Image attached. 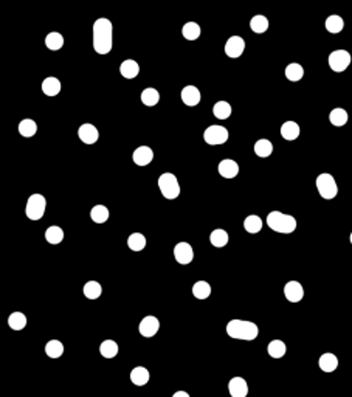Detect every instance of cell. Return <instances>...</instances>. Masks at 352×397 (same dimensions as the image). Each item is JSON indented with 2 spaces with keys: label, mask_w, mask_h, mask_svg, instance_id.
Returning a JSON list of instances; mask_svg holds the SVG:
<instances>
[{
  "label": "cell",
  "mask_w": 352,
  "mask_h": 397,
  "mask_svg": "<svg viewBox=\"0 0 352 397\" xmlns=\"http://www.w3.org/2000/svg\"><path fill=\"white\" fill-rule=\"evenodd\" d=\"M159 329H160V321H159V318L152 317V315L145 317L142 321H140V326H138L140 334H142L143 337H146V338L154 337L159 332Z\"/></svg>",
  "instance_id": "obj_10"
},
{
  "label": "cell",
  "mask_w": 352,
  "mask_h": 397,
  "mask_svg": "<svg viewBox=\"0 0 352 397\" xmlns=\"http://www.w3.org/2000/svg\"><path fill=\"white\" fill-rule=\"evenodd\" d=\"M45 208H47V200L42 194H31L28 197L26 208H25V214L28 219L31 220H39L42 216L45 214Z\"/></svg>",
  "instance_id": "obj_5"
},
{
  "label": "cell",
  "mask_w": 352,
  "mask_h": 397,
  "mask_svg": "<svg viewBox=\"0 0 352 397\" xmlns=\"http://www.w3.org/2000/svg\"><path fill=\"white\" fill-rule=\"evenodd\" d=\"M228 391L231 397H247L248 394V385L245 379L242 377H233L228 382Z\"/></svg>",
  "instance_id": "obj_14"
},
{
  "label": "cell",
  "mask_w": 352,
  "mask_h": 397,
  "mask_svg": "<svg viewBox=\"0 0 352 397\" xmlns=\"http://www.w3.org/2000/svg\"><path fill=\"white\" fill-rule=\"evenodd\" d=\"M103 293V287L98 281H89L86 282V286H84V295L89 300H98V298L101 296Z\"/></svg>",
  "instance_id": "obj_27"
},
{
  "label": "cell",
  "mask_w": 352,
  "mask_h": 397,
  "mask_svg": "<svg viewBox=\"0 0 352 397\" xmlns=\"http://www.w3.org/2000/svg\"><path fill=\"white\" fill-rule=\"evenodd\" d=\"M90 217L95 223H104L109 219V209L104 205H95L90 209Z\"/></svg>",
  "instance_id": "obj_38"
},
{
  "label": "cell",
  "mask_w": 352,
  "mask_h": 397,
  "mask_svg": "<svg viewBox=\"0 0 352 397\" xmlns=\"http://www.w3.org/2000/svg\"><path fill=\"white\" fill-rule=\"evenodd\" d=\"M244 228L247 233L250 234H256L262 230V219L256 214H251L248 217H245L244 220Z\"/></svg>",
  "instance_id": "obj_24"
},
{
  "label": "cell",
  "mask_w": 352,
  "mask_h": 397,
  "mask_svg": "<svg viewBox=\"0 0 352 397\" xmlns=\"http://www.w3.org/2000/svg\"><path fill=\"white\" fill-rule=\"evenodd\" d=\"M227 334L231 338H236V340H245V342H251V340L258 338L259 328L251 321L231 320L227 324Z\"/></svg>",
  "instance_id": "obj_2"
},
{
  "label": "cell",
  "mask_w": 352,
  "mask_h": 397,
  "mask_svg": "<svg viewBox=\"0 0 352 397\" xmlns=\"http://www.w3.org/2000/svg\"><path fill=\"white\" fill-rule=\"evenodd\" d=\"M300 126L295 121H286L283 126H281V135H283L284 140L287 141H293L300 137Z\"/></svg>",
  "instance_id": "obj_20"
},
{
  "label": "cell",
  "mask_w": 352,
  "mask_h": 397,
  "mask_svg": "<svg viewBox=\"0 0 352 397\" xmlns=\"http://www.w3.org/2000/svg\"><path fill=\"white\" fill-rule=\"evenodd\" d=\"M45 45H47V48L51 50V51H58V50H61L62 45H64V37H62V34H61V33H56V31L50 33V34L45 37Z\"/></svg>",
  "instance_id": "obj_37"
},
{
  "label": "cell",
  "mask_w": 352,
  "mask_h": 397,
  "mask_svg": "<svg viewBox=\"0 0 352 397\" xmlns=\"http://www.w3.org/2000/svg\"><path fill=\"white\" fill-rule=\"evenodd\" d=\"M284 295L290 303H300L304 298V289L298 281H289L284 286Z\"/></svg>",
  "instance_id": "obj_13"
},
{
  "label": "cell",
  "mask_w": 352,
  "mask_h": 397,
  "mask_svg": "<svg viewBox=\"0 0 352 397\" xmlns=\"http://www.w3.org/2000/svg\"><path fill=\"white\" fill-rule=\"evenodd\" d=\"M267 351H269V356L272 359H281V357H284L287 348H286L284 342H281V340H273V342H270L269 346H267Z\"/></svg>",
  "instance_id": "obj_28"
},
{
  "label": "cell",
  "mask_w": 352,
  "mask_h": 397,
  "mask_svg": "<svg viewBox=\"0 0 352 397\" xmlns=\"http://www.w3.org/2000/svg\"><path fill=\"white\" fill-rule=\"evenodd\" d=\"M78 137L79 140L82 141V143H86V145H93L98 141V138H100V132H98V129L90 124V123H86V124H81V127L78 129Z\"/></svg>",
  "instance_id": "obj_12"
},
{
  "label": "cell",
  "mask_w": 352,
  "mask_h": 397,
  "mask_svg": "<svg viewBox=\"0 0 352 397\" xmlns=\"http://www.w3.org/2000/svg\"><path fill=\"white\" fill-rule=\"evenodd\" d=\"M140 98H142V103L145 106L152 107V106L159 104V101H160V93H159V90H156L154 87H148V89H145L142 92V96H140Z\"/></svg>",
  "instance_id": "obj_25"
},
{
  "label": "cell",
  "mask_w": 352,
  "mask_h": 397,
  "mask_svg": "<svg viewBox=\"0 0 352 397\" xmlns=\"http://www.w3.org/2000/svg\"><path fill=\"white\" fill-rule=\"evenodd\" d=\"M192 295L197 298V300H206V298L211 295V286L206 281H197L192 286Z\"/></svg>",
  "instance_id": "obj_34"
},
{
  "label": "cell",
  "mask_w": 352,
  "mask_h": 397,
  "mask_svg": "<svg viewBox=\"0 0 352 397\" xmlns=\"http://www.w3.org/2000/svg\"><path fill=\"white\" fill-rule=\"evenodd\" d=\"M250 28L255 33L262 34V33H265L267 30H269V19H267L265 16H262V14H258V16H255L250 20Z\"/></svg>",
  "instance_id": "obj_29"
},
{
  "label": "cell",
  "mask_w": 352,
  "mask_h": 397,
  "mask_svg": "<svg viewBox=\"0 0 352 397\" xmlns=\"http://www.w3.org/2000/svg\"><path fill=\"white\" fill-rule=\"evenodd\" d=\"M253 149H255V154L258 155V157L265 159V157H269V155H272L273 145H272L270 140L261 138V140H258L256 143H255V148H253Z\"/></svg>",
  "instance_id": "obj_23"
},
{
  "label": "cell",
  "mask_w": 352,
  "mask_h": 397,
  "mask_svg": "<svg viewBox=\"0 0 352 397\" xmlns=\"http://www.w3.org/2000/svg\"><path fill=\"white\" fill-rule=\"evenodd\" d=\"M173 397H189V394L186 391H177V393H174Z\"/></svg>",
  "instance_id": "obj_44"
},
{
  "label": "cell",
  "mask_w": 352,
  "mask_h": 397,
  "mask_svg": "<svg viewBox=\"0 0 352 397\" xmlns=\"http://www.w3.org/2000/svg\"><path fill=\"white\" fill-rule=\"evenodd\" d=\"M128 247L132 251H142L146 247V237L142 233H132L128 239Z\"/></svg>",
  "instance_id": "obj_41"
},
{
  "label": "cell",
  "mask_w": 352,
  "mask_h": 397,
  "mask_svg": "<svg viewBox=\"0 0 352 397\" xmlns=\"http://www.w3.org/2000/svg\"><path fill=\"white\" fill-rule=\"evenodd\" d=\"M213 113H214V117L219 118V120H227L230 118L231 115V106L230 103L227 101H217L213 107Z\"/></svg>",
  "instance_id": "obj_42"
},
{
  "label": "cell",
  "mask_w": 352,
  "mask_h": 397,
  "mask_svg": "<svg viewBox=\"0 0 352 397\" xmlns=\"http://www.w3.org/2000/svg\"><path fill=\"white\" fill-rule=\"evenodd\" d=\"M132 159H134L135 165H138V166H148L154 159V152L149 146H140L135 149Z\"/></svg>",
  "instance_id": "obj_17"
},
{
  "label": "cell",
  "mask_w": 352,
  "mask_h": 397,
  "mask_svg": "<svg viewBox=\"0 0 352 397\" xmlns=\"http://www.w3.org/2000/svg\"><path fill=\"white\" fill-rule=\"evenodd\" d=\"M118 351H120V348H118V345L114 342V340H104V342L101 343V346H100V352H101V356L104 359L117 357Z\"/></svg>",
  "instance_id": "obj_26"
},
{
  "label": "cell",
  "mask_w": 352,
  "mask_h": 397,
  "mask_svg": "<svg viewBox=\"0 0 352 397\" xmlns=\"http://www.w3.org/2000/svg\"><path fill=\"white\" fill-rule=\"evenodd\" d=\"M318 365H320L321 371L334 373L337 370V366H339V359H337V356H334L332 352H326V354H323V356L320 357Z\"/></svg>",
  "instance_id": "obj_18"
},
{
  "label": "cell",
  "mask_w": 352,
  "mask_h": 397,
  "mask_svg": "<svg viewBox=\"0 0 352 397\" xmlns=\"http://www.w3.org/2000/svg\"><path fill=\"white\" fill-rule=\"evenodd\" d=\"M348 112L345 110V109H342V107H337V109H334L331 113H329V121L334 124V126H337V127H342V126H345L346 123H348Z\"/></svg>",
  "instance_id": "obj_33"
},
{
  "label": "cell",
  "mask_w": 352,
  "mask_h": 397,
  "mask_svg": "<svg viewBox=\"0 0 352 397\" xmlns=\"http://www.w3.org/2000/svg\"><path fill=\"white\" fill-rule=\"evenodd\" d=\"M329 67L337 73H342L351 64V54L346 50H335L329 54Z\"/></svg>",
  "instance_id": "obj_8"
},
{
  "label": "cell",
  "mask_w": 352,
  "mask_h": 397,
  "mask_svg": "<svg viewBox=\"0 0 352 397\" xmlns=\"http://www.w3.org/2000/svg\"><path fill=\"white\" fill-rule=\"evenodd\" d=\"M120 73L126 78V79H134L138 76L140 73V65L134 61V59H126L123 61V64L120 65Z\"/></svg>",
  "instance_id": "obj_19"
},
{
  "label": "cell",
  "mask_w": 352,
  "mask_h": 397,
  "mask_svg": "<svg viewBox=\"0 0 352 397\" xmlns=\"http://www.w3.org/2000/svg\"><path fill=\"white\" fill-rule=\"evenodd\" d=\"M180 96H181V101L185 103L186 106H191V107L199 104V103H200V98H202L200 90L197 89V87H194V86H186V87H183Z\"/></svg>",
  "instance_id": "obj_16"
},
{
  "label": "cell",
  "mask_w": 352,
  "mask_h": 397,
  "mask_svg": "<svg viewBox=\"0 0 352 397\" xmlns=\"http://www.w3.org/2000/svg\"><path fill=\"white\" fill-rule=\"evenodd\" d=\"M131 382L137 387H145L149 382V371L143 366H137L131 371Z\"/></svg>",
  "instance_id": "obj_21"
},
{
  "label": "cell",
  "mask_w": 352,
  "mask_h": 397,
  "mask_svg": "<svg viewBox=\"0 0 352 397\" xmlns=\"http://www.w3.org/2000/svg\"><path fill=\"white\" fill-rule=\"evenodd\" d=\"M217 171L223 179H234L239 174V165L231 159H225L219 163Z\"/></svg>",
  "instance_id": "obj_15"
},
{
  "label": "cell",
  "mask_w": 352,
  "mask_h": 397,
  "mask_svg": "<svg viewBox=\"0 0 352 397\" xmlns=\"http://www.w3.org/2000/svg\"><path fill=\"white\" fill-rule=\"evenodd\" d=\"M203 140L211 146L223 145L228 140V131L223 126H209L203 132Z\"/></svg>",
  "instance_id": "obj_7"
},
{
  "label": "cell",
  "mask_w": 352,
  "mask_h": 397,
  "mask_svg": "<svg viewBox=\"0 0 352 397\" xmlns=\"http://www.w3.org/2000/svg\"><path fill=\"white\" fill-rule=\"evenodd\" d=\"M45 354L50 359H59L64 354V345L59 340H50L45 345Z\"/></svg>",
  "instance_id": "obj_32"
},
{
  "label": "cell",
  "mask_w": 352,
  "mask_h": 397,
  "mask_svg": "<svg viewBox=\"0 0 352 397\" xmlns=\"http://www.w3.org/2000/svg\"><path fill=\"white\" fill-rule=\"evenodd\" d=\"M343 28H345V20L340 16H337V14H334V16H329L326 19V30L329 33L337 34V33H340Z\"/></svg>",
  "instance_id": "obj_40"
},
{
  "label": "cell",
  "mask_w": 352,
  "mask_h": 397,
  "mask_svg": "<svg viewBox=\"0 0 352 397\" xmlns=\"http://www.w3.org/2000/svg\"><path fill=\"white\" fill-rule=\"evenodd\" d=\"M159 188H160V193L163 194V197L168 198V200H174V198H177L180 196L178 180L171 173H165L159 177Z\"/></svg>",
  "instance_id": "obj_4"
},
{
  "label": "cell",
  "mask_w": 352,
  "mask_h": 397,
  "mask_svg": "<svg viewBox=\"0 0 352 397\" xmlns=\"http://www.w3.org/2000/svg\"><path fill=\"white\" fill-rule=\"evenodd\" d=\"M317 190L320 193V196L323 198H326V200H332V198L339 194V187H337V182L335 179L328 174V173H323L317 177Z\"/></svg>",
  "instance_id": "obj_6"
},
{
  "label": "cell",
  "mask_w": 352,
  "mask_h": 397,
  "mask_svg": "<svg viewBox=\"0 0 352 397\" xmlns=\"http://www.w3.org/2000/svg\"><path fill=\"white\" fill-rule=\"evenodd\" d=\"M267 225L276 233L290 234L297 230V219L290 214H284L279 211H272L267 216Z\"/></svg>",
  "instance_id": "obj_3"
},
{
  "label": "cell",
  "mask_w": 352,
  "mask_h": 397,
  "mask_svg": "<svg viewBox=\"0 0 352 397\" xmlns=\"http://www.w3.org/2000/svg\"><path fill=\"white\" fill-rule=\"evenodd\" d=\"M37 132V124L30 120V118H26V120H22L19 123V134L25 138H31L34 134Z\"/></svg>",
  "instance_id": "obj_36"
},
{
  "label": "cell",
  "mask_w": 352,
  "mask_h": 397,
  "mask_svg": "<svg viewBox=\"0 0 352 397\" xmlns=\"http://www.w3.org/2000/svg\"><path fill=\"white\" fill-rule=\"evenodd\" d=\"M181 34H183V37L188 39V40H195V39H199V36H200V26L197 25L195 22H186L185 25H183Z\"/></svg>",
  "instance_id": "obj_43"
},
{
  "label": "cell",
  "mask_w": 352,
  "mask_h": 397,
  "mask_svg": "<svg viewBox=\"0 0 352 397\" xmlns=\"http://www.w3.org/2000/svg\"><path fill=\"white\" fill-rule=\"evenodd\" d=\"M42 92H44L47 96H56L61 92V81L58 78H45L42 81Z\"/></svg>",
  "instance_id": "obj_22"
},
{
  "label": "cell",
  "mask_w": 352,
  "mask_h": 397,
  "mask_svg": "<svg viewBox=\"0 0 352 397\" xmlns=\"http://www.w3.org/2000/svg\"><path fill=\"white\" fill-rule=\"evenodd\" d=\"M45 239H47V242L48 244H61L62 242V239H64V230L61 228V226H50V228H47L45 231Z\"/></svg>",
  "instance_id": "obj_31"
},
{
  "label": "cell",
  "mask_w": 352,
  "mask_h": 397,
  "mask_svg": "<svg viewBox=\"0 0 352 397\" xmlns=\"http://www.w3.org/2000/svg\"><path fill=\"white\" fill-rule=\"evenodd\" d=\"M304 76V68L303 65L297 64V62H292L286 67V78L289 81H293V82H297L300 81L301 78Z\"/></svg>",
  "instance_id": "obj_35"
},
{
  "label": "cell",
  "mask_w": 352,
  "mask_h": 397,
  "mask_svg": "<svg viewBox=\"0 0 352 397\" xmlns=\"http://www.w3.org/2000/svg\"><path fill=\"white\" fill-rule=\"evenodd\" d=\"M174 258L178 264L186 265L194 259V250L188 242H178L174 248Z\"/></svg>",
  "instance_id": "obj_11"
},
{
  "label": "cell",
  "mask_w": 352,
  "mask_h": 397,
  "mask_svg": "<svg viewBox=\"0 0 352 397\" xmlns=\"http://www.w3.org/2000/svg\"><path fill=\"white\" fill-rule=\"evenodd\" d=\"M245 50V40L241 36H231L227 44H225V53H227L228 58H239Z\"/></svg>",
  "instance_id": "obj_9"
},
{
  "label": "cell",
  "mask_w": 352,
  "mask_h": 397,
  "mask_svg": "<svg viewBox=\"0 0 352 397\" xmlns=\"http://www.w3.org/2000/svg\"><path fill=\"white\" fill-rule=\"evenodd\" d=\"M93 48L98 54H107L112 50V22L106 17L93 23Z\"/></svg>",
  "instance_id": "obj_1"
},
{
  "label": "cell",
  "mask_w": 352,
  "mask_h": 397,
  "mask_svg": "<svg viewBox=\"0 0 352 397\" xmlns=\"http://www.w3.org/2000/svg\"><path fill=\"white\" fill-rule=\"evenodd\" d=\"M209 242H211V245H214L217 248L225 247L228 244V233L222 228H217L209 234Z\"/></svg>",
  "instance_id": "obj_30"
},
{
  "label": "cell",
  "mask_w": 352,
  "mask_h": 397,
  "mask_svg": "<svg viewBox=\"0 0 352 397\" xmlns=\"http://www.w3.org/2000/svg\"><path fill=\"white\" fill-rule=\"evenodd\" d=\"M8 324H9V328L14 331H22L26 326V317L22 314V312H12V314L8 317Z\"/></svg>",
  "instance_id": "obj_39"
},
{
  "label": "cell",
  "mask_w": 352,
  "mask_h": 397,
  "mask_svg": "<svg viewBox=\"0 0 352 397\" xmlns=\"http://www.w3.org/2000/svg\"><path fill=\"white\" fill-rule=\"evenodd\" d=\"M349 239H351V244H352V233H351V237Z\"/></svg>",
  "instance_id": "obj_45"
}]
</instances>
